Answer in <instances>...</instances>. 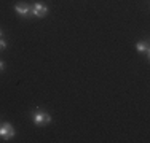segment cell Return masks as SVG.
<instances>
[{
    "label": "cell",
    "instance_id": "1",
    "mask_svg": "<svg viewBox=\"0 0 150 143\" xmlns=\"http://www.w3.org/2000/svg\"><path fill=\"white\" fill-rule=\"evenodd\" d=\"M32 121H34L35 126L45 127V126H48V124L53 123V116H51L48 111H45V110L37 108L34 113H32Z\"/></svg>",
    "mask_w": 150,
    "mask_h": 143
},
{
    "label": "cell",
    "instance_id": "2",
    "mask_svg": "<svg viewBox=\"0 0 150 143\" xmlns=\"http://www.w3.org/2000/svg\"><path fill=\"white\" fill-rule=\"evenodd\" d=\"M50 8L46 3H42V2H34L30 3V13H32V18H38V19H42V18H45L46 14H48Z\"/></svg>",
    "mask_w": 150,
    "mask_h": 143
},
{
    "label": "cell",
    "instance_id": "3",
    "mask_svg": "<svg viewBox=\"0 0 150 143\" xmlns=\"http://www.w3.org/2000/svg\"><path fill=\"white\" fill-rule=\"evenodd\" d=\"M16 135V129L13 127L11 123L5 121V123H0V137L3 138L5 142H8L10 138H13Z\"/></svg>",
    "mask_w": 150,
    "mask_h": 143
},
{
    "label": "cell",
    "instance_id": "4",
    "mask_svg": "<svg viewBox=\"0 0 150 143\" xmlns=\"http://www.w3.org/2000/svg\"><path fill=\"white\" fill-rule=\"evenodd\" d=\"M15 13L21 18H26L29 19L32 18V13H30V3H26V2H18L15 3Z\"/></svg>",
    "mask_w": 150,
    "mask_h": 143
},
{
    "label": "cell",
    "instance_id": "5",
    "mask_svg": "<svg viewBox=\"0 0 150 143\" xmlns=\"http://www.w3.org/2000/svg\"><path fill=\"white\" fill-rule=\"evenodd\" d=\"M136 51L139 54H145V57H150V48H149V41L147 40H142V41H137L136 43Z\"/></svg>",
    "mask_w": 150,
    "mask_h": 143
},
{
    "label": "cell",
    "instance_id": "6",
    "mask_svg": "<svg viewBox=\"0 0 150 143\" xmlns=\"http://www.w3.org/2000/svg\"><path fill=\"white\" fill-rule=\"evenodd\" d=\"M3 49H6V41L3 38H0V51H3Z\"/></svg>",
    "mask_w": 150,
    "mask_h": 143
},
{
    "label": "cell",
    "instance_id": "7",
    "mask_svg": "<svg viewBox=\"0 0 150 143\" xmlns=\"http://www.w3.org/2000/svg\"><path fill=\"white\" fill-rule=\"evenodd\" d=\"M3 70H5V62L0 60V72H3Z\"/></svg>",
    "mask_w": 150,
    "mask_h": 143
},
{
    "label": "cell",
    "instance_id": "8",
    "mask_svg": "<svg viewBox=\"0 0 150 143\" xmlns=\"http://www.w3.org/2000/svg\"><path fill=\"white\" fill-rule=\"evenodd\" d=\"M2 37H3V30L0 29V38H2Z\"/></svg>",
    "mask_w": 150,
    "mask_h": 143
}]
</instances>
